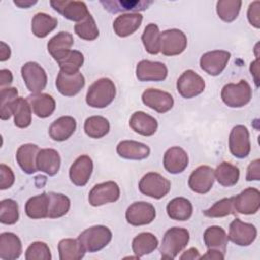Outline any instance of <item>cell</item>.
<instances>
[{
  "label": "cell",
  "mask_w": 260,
  "mask_h": 260,
  "mask_svg": "<svg viewBox=\"0 0 260 260\" xmlns=\"http://www.w3.org/2000/svg\"><path fill=\"white\" fill-rule=\"evenodd\" d=\"M116 86L114 82L107 77L95 80L88 88L86 93V104L91 108H106L115 99Z\"/></svg>",
  "instance_id": "cell-1"
},
{
  "label": "cell",
  "mask_w": 260,
  "mask_h": 260,
  "mask_svg": "<svg viewBox=\"0 0 260 260\" xmlns=\"http://www.w3.org/2000/svg\"><path fill=\"white\" fill-rule=\"evenodd\" d=\"M190 239L186 229L174 226L168 230L162 238L159 253L162 259H175L177 255L187 246Z\"/></svg>",
  "instance_id": "cell-2"
},
{
  "label": "cell",
  "mask_w": 260,
  "mask_h": 260,
  "mask_svg": "<svg viewBox=\"0 0 260 260\" xmlns=\"http://www.w3.org/2000/svg\"><path fill=\"white\" fill-rule=\"evenodd\" d=\"M77 239L85 252L93 253L104 249L111 242L112 232L106 225H93L80 233Z\"/></svg>",
  "instance_id": "cell-3"
},
{
  "label": "cell",
  "mask_w": 260,
  "mask_h": 260,
  "mask_svg": "<svg viewBox=\"0 0 260 260\" xmlns=\"http://www.w3.org/2000/svg\"><path fill=\"white\" fill-rule=\"evenodd\" d=\"M222 102L231 108H242L252 99L250 84L242 79L238 83H228L221 89Z\"/></svg>",
  "instance_id": "cell-4"
},
{
  "label": "cell",
  "mask_w": 260,
  "mask_h": 260,
  "mask_svg": "<svg viewBox=\"0 0 260 260\" xmlns=\"http://www.w3.org/2000/svg\"><path fill=\"white\" fill-rule=\"evenodd\" d=\"M139 191L151 198L160 199L171 190V182L155 172L145 174L139 181Z\"/></svg>",
  "instance_id": "cell-5"
},
{
  "label": "cell",
  "mask_w": 260,
  "mask_h": 260,
  "mask_svg": "<svg viewBox=\"0 0 260 260\" xmlns=\"http://www.w3.org/2000/svg\"><path fill=\"white\" fill-rule=\"evenodd\" d=\"M21 76L27 89L32 93H40L47 85V73L37 62H27L22 65Z\"/></svg>",
  "instance_id": "cell-6"
},
{
  "label": "cell",
  "mask_w": 260,
  "mask_h": 260,
  "mask_svg": "<svg viewBox=\"0 0 260 260\" xmlns=\"http://www.w3.org/2000/svg\"><path fill=\"white\" fill-rule=\"evenodd\" d=\"M187 48L186 35L177 28L160 32V52L165 56L180 55Z\"/></svg>",
  "instance_id": "cell-7"
},
{
  "label": "cell",
  "mask_w": 260,
  "mask_h": 260,
  "mask_svg": "<svg viewBox=\"0 0 260 260\" xmlns=\"http://www.w3.org/2000/svg\"><path fill=\"white\" fill-rule=\"evenodd\" d=\"M204 88V79L191 69L184 71L177 80V90L185 99L197 96L203 92Z\"/></svg>",
  "instance_id": "cell-8"
},
{
  "label": "cell",
  "mask_w": 260,
  "mask_h": 260,
  "mask_svg": "<svg viewBox=\"0 0 260 260\" xmlns=\"http://www.w3.org/2000/svg\"><path fill=\"white\" fill-rule=\"evenodd\" d=\"M229 147L231 153L237 158H245L251 150L249 130L244 125L235 126L229 136Z\"/></svg>",
  "instance_id": "cell-9"
},
{
  "label": "cell",
  "mask_w": 260,
  "mask_h": 260,
  "mask_svg": "<svg viewBox=\"0 0 260 260\" xmlns=\"http://www.w3.org/2000/svg\"><path fill=\"white\" fill-rule=\"evenodd\" d=\"M120 197V188L114 181L96 184L88 194V202L92 206H101L115 202Z\"/></svg>",
  "instance_id": "cell-10"
},
{
  "label": "cell",
  "mask_w": 260,
  "mask_h": 260,
  "mask_svg": "<svg viewBox=\"0 0 260 260\" xmlns=\"http://www.w3.org/2000/svg\"><path fill=\"white\" fill-rule=\"evenodd\" d=\"M156 212L152 204L145 201H137L132 203L126 210L125 217L131 225L149 224L155 218Z\"/></svg>",
  "instance_id": "cell-11"
},
{
  "label": "cell",
  "mask_w": 260,
  "mask_h": 260,
  "mask_svg": "<svg viewBox=\"0 0 260 260\" xmlns=\"http://www.w3.org/2000/svg\"><path fill=\"white\" fill-rule=\"evenodd\" d=\"M257 237V229L254 224L244 222L240 218H235L229 229V240L238 246L246 247L251 245Z\"/></svg>",
  "instance_id": "cell-12"
},
{
  "label": "cell",
  "mask_w": 260,
  "mask_h": 260,
  "mask_svg": "<svg viewBox=\"0 0 260 260\" xmlns=\"http://www.w3.org/2000/svg\"><path fill=\"white\" fill-rule=\"evenodd\" d=\"M231 53L224 50H214L204 53L200 58V67L206 73L212 76L219 75L228 62L230 61Z\"/></svg>",
  "instance_id": "cell-13"
},
{
  "label": "cell",
  "mask_w": 260,
  "mask_h": 260,
  "mask_svg": "<svg viewBox=\"0 0 260 260\" xmlns=\"http://www.w3.org/2000/svg\"><path fill=\"white\" fill-rule=\"evenodd\" d=\"M85 79L80 71L74 73L59 71L56 78V87L58 91L65 96L77 94L84 86Z\"/></svg>",
  "instance_id": "cell-14"
},
{
  "label": "cell",
  "mask_w": 260,
  "mask_h": 260,
  "mask_svg": "<svg viewBox=\"0 0 260 260\" xmlns=\"http://www.w3.org/2000/svg\"><path fill=\"white\" fill-rule=\"evenodd\" d=\"M214 179V170L212 168L209 166H200L191 173L188 185L193 192L205 194L212 188Z\"/></svg>",
  "instance_id": "cell-15"
},
{
  "label": "cell",
  "mask_w": 260,
  "mask_h": 260,
  "mask_svg": "<svg viewBox=\"0 0 260 260\" xmlns=\"http://www.w3.org/2000/svg\"><path fill=\"white\" fill-rule=\"evenodd\" d=\"M236 212L242 214H254L260 208V192L256 188H247L233 197Z\"/></svg>",
  "instance_id": "cell-16"
},
{
  "label": "cell",
  "mask_w": 260,
  "mask_h": 260,
  "mask_svg": "<svg viewBox=\"0 0 260 260\" xmlns=\"http://www.w3.org/2000/svg\"><path fill=\"white\" fill-rule=\"evenodd\" d=\"M50 4L65 18L72 21L80 22L90 14L86 4L82 1H51Z\"/></svg>",
  "instance_id": "cell-17"
},
{
  "label": "cell",
  "mask_w": 260,
  "mask_h": 260,
  "mask_svg": "<svg viewBox=\"0 0 260 260\" xmlns=\"http://www.w3.org/2000/svg\"><path fill=\"white\" fill-rule=\"evenodd\" d=\"M141 99L145 106L161 114L170 111L174 106V99L171 93L156 88L145 89Z\"/></svg>",
  "instance_id": "cell-18"
},
{
  "label": "cell",
  "mask_w": 260,
  "mask_h": 260,
  "mask_svg": "<svg viewBox=\"0 0 260 260\" xmlns=\"http://www.w3.org/2000/svg\"><path fill=\"white\" fill-rule=\"evenodd\" d=\"M168 75V68L161 62L142 60L137 63L136 77L139 81H162Z\"/></svg>",
  "instance_id": "cell-19"
},
{
  "label": "cell",
  "mask_w": 260,
  "mask_h": 260,
  "mask_svg": "<svg viewBox=\"0 0 260 260\" xmlns=\"http://www.w3.org/2000/svg\"><path fill=\"white\" fill-rule=\"evenodd\" d=\"M93 169L92 159L86 155L78 156L74 162L71 165L69 170L70 181L79 187H82L87 184Z\"/></svg>",
  "instance_id": "cell-20"
},
{
  "label": "cell",
  "mask_w": 260,
  "mask_h": 260,
  "mask_svg": "<svg viewBox=\"0 0 260 260\" xmlns=\"http://www.w3.org/2000/svg\"><path fill=\"white\" fill-rule=\"evenodd\" d=\"M142 15L138 12H128L119 15L113 23V28L118 37L126 38L133 35L141 25Z\"/></svg>",
  "instance_id": "cell-21"
},
{
  "label": "cell",
  "mask_w": 260,
  "mask_h": 260,
  "mask_svg": "<svg viewBox=\"0 0 260 260\" xmlns=\"http://www.w3.org/2000/svg\"><path fill=\"white\" fill-rule=\"evenodd\" d=\"M189 157L187 152L179 147L173 146L169 148L164 155V167L171 174H180L188 166Z\"/></svg>",
  "instance_id": "cell-22"
},
{
  "label": "cell",
  "mask_w": 260,
  "mask_h": 260,
  "mask_svg": "<svg viewBox=\"0 0 260 260\" xmlns=\"http://www.w3.org/2000/svg\"><path fill=\"white\" fill-rule=\"evenodd\" d=\"M40 151V148L37 144L26 143L18 147L16 151V160L21 168V170L30 175L38 171L37 168V155Z\"/></svg>",
  "instance_id": "cell-23"
},
{
  "label": "cell",
  "mask_w": 260,
  "mask_h": 260,
  "mask_svg": "<svg viewBox=\"0 0 260 260\" xmlns=\"http://www.w3.org/2000/svg\"><path fill=\"white\" fill-rule=\"evenodd\" d=\"M61 157L57 150L53 148L40 149L37 155V168L39 171L49 176H55L60 169Z\"/></svg>",
  "instance_id": "cell-24"
},
{
  "label": "cell",
  "mask_w": 260,
  "mask_h": 260,
  "mask_svg": "<svg viewBox=\"0 0 260 260\" xmlns=\"http://www.w3.org/2000/svg\"><path fill=\"white\" fill-rule=\"evenodd\" d=\"M129 125L133 131L143 136L153 135L158 127L157 121L152 116L142 111H137L132 114Z\"/></svg>",
  "instance_id": "cell-25"
},
{
  "label": "cell",
  "mask_w": 260,
  "mask_h": 260,
  "mask_svg": "<svg viewBox=\"0 0 260 260\" xmlns=\"http://www.w3.org/2000/svg\"><path fill=\"white\" fill-rule=\"evenodd\" d=\"M117 153L126 159L140 160L148 157L150 148L141 142L134 140H123L117 145Z\"/></svg>",
  "instance_id": "cell-26"
},
{
  "label": "cell",
  "mask_w": 260,
  "mask_h": 260,
  "mask_svg": "<svg viewBox=\"0 0 260 260\" xmlns=\"http://www.w3.org/2000/svg\"><path fill=\"white\" fill-rule=\"evenodd\" d=\"M21 252V241L15 234L6 232L0 235V258L2 260L17 259Z\"/></svg>",
  "instance_id": "cell-27"
},
{
  "label": "cell",
  "mask_w": 260,
  "mask_h": 260,
  "mask_svg": "<svg viewBox=\"0 0 260 260\" xmlns=\"http://www.w3.org/2000/svg\"><path fill=\"white\" fill-rule=\"evenodd\" d=\"M27 101L34 114L39 118L50 117L56 109L54 98L48 93H32L27 96Z\"/></svg>",
  "instance_id": "cell-28"
},
{
  "label": "cell",
  "mask_w": 260,
  "mask_h": 260,
  "mask_svg": "<svg viewBox=\"0 0 260 260\" xmlns=\"http://www.w3.org/2000/svg\"><path fill=\"white\" fill-rule=\"evenodd\" d=\"M72 46V35L67 31H60L48 42V52L56 61H59L71 51Z\"/></svg>",
  "instance_id": "cell-29"
},
{
  "label": "cell",
  "mask_w": 260,
  "mask_h": 260,
  "mask_svg": "<svg viewBox=\"0 0 260 260\" xmlns=\"http://www.w3.org/2000/svg\"><path fill=\"white\" fill-rule=\"evenodd\" d=\"M75 129V119L71 116H62L51 124L49 135L55 141H65L74 133Z\"/></svg>",
  "instance_id": "cell-30"
},
{
  "label": "cell",
  "mask_w": 260,
  "mask_h": 260,
  "mask_svg": "<svg viewBox=\"0 0 260 260\" xmlns=\"http://www.w3.org/2000/svg\"><path fill=\"white\" fill-rule=\"evenodd\" d=\"M25 213L29 218L42 219L48 217L49 195L42 193L30 197L25 203Z\"/></svg>",
  "instance_id": "cell-31"
},
{
  "label": "cell",
  "mask_w": 260,
  "mask_h": 260,
  "mask_svg": "<svg viewBox=\"0 0 260 260\" xmlns=\"http://www.w3.org/2000/svg\"><path fill=\"white\" fill-rule=\"evenodd\" d=\"M167 213L172 219L180 221L188 220L193 213V206L187 198L176 197L168 203Z\"/></svg>",
  "instance_id": "cell-32"
},
{
  "label": "cell",
  "mask_w": 260,
  "mask_h": 260,
  "mask_svg": "<svg viewBox=\"0 0 260 260\" xmlns=\"http://www.w3.org/2000/svg\"><path fill=\"white\" fill-rule=\"evenodd\" d=\"M203 240L207 249H214L225 253L229 238L221 226L212 225L207 228L203 234Z\"/></svg>",
  "instance_id": "cell-33"
},
{
  "label": "cell",
  "mask_w": 260,
  "mask_h": 260,
  "mask_svg": "<svg viewBox=\"0 0 260 260\" xmlns=\"http://www.w3.org/2000/svg\"><path fill=\"white\" fill-rule=\"evenodd\" d=\"M58 25L57 18L45 13L39 12L31 19V31L38 38H45L52 32Z\"/></svg>",
  "instance_id": "cell-34"
},
{
  "label": "cell",
  "mask_w": 260,
  "mask_h": 260,
  "mask_svg": "<svg viewBox=\"0 0 260 260\" xmlns=\"http://www.w3.org/2000/svg\"><path fill=\"white\" fill-rule=\"evenodd\" d=\"M11 112L14 124L18 128H26L31 123V107L27 100L18 96L12 104Z\"/></svg>",
  "instance_id": "cell-35"
},
{
  "label": "cell",
  "mask_w": 260,
  "mask_h": 260,
  "mask_svg": "<svg viewBox=\"0 0 260 260\" xmlns=\"http://www.w3.org/2000/svg\"><path fill=\"white\" fill-rule=\"evenodd\" d=\"M60 260H80L85 254L78 239H63L58 244Z\"/></svg>",
  "instance_id": "cell-36"
},
{
  "label": "cell",
  "mask_w": 260,
  "mask_h": 260,
  "mask_svg": "<svg viewBox=\"0 0 260 260\" xmlns=\"http://www.w3.org/2000/svg\"><path fill=\"white\" fill-rule=\"evenodd\" d=\"M158 245L157 238L151 233H140L132 241L133 253L138 257L148 255L153 252Z\"/></svg>",
  "instance_id": "cell-37"
},
{
  "label": "cell",
  "mask_w": 260,
  "mask_h": 260,
  "mask_svg": "<svg viewBox=\"0 0 260 260\" xmlns=\"http://www.w3.org/2000/svg\"><path fill=\"white\" fill-rule=\"evenodd\" d=\"M214 177L221 186L232 187L239 181L240 170L231 162L222 161L214 170Z\"/></svg>",
  "instance_id": "cell-38"
},
{
  "label": "cell",
  "mask_w": 260,
  "mask_h": 260,
  "mask_svg": "<svg viewBox=\"0 0 260 260\" xmlns=\"http://www.w3.org/2000/svg\"><path fill=\"white\" fill-rule=\"evenodd\" d=\"M101 4L104 5L105 9L112 13H117L121 11H134L145 10L149 5L152 4V1H123V0H111V1H101Z\"/></svg>",
  "instance_id": "cell-39"
},
{
  "label": "cell",
  "mask_w": 260,
  "mask_h": 260,
  "mask_svg": "<svg viewBox=\"0 0 260 260\" xmlns=\"http://www.w3.org/2000/svg\"><path fill=\"white\" fill-rule=\"evenodd\" d=\"M49 218H59L65 215L70 208V199L64 194L49 192Z\"/></svg>",
  "instance_id": "cell-40"
},
{
  "label": "cell",
  "mask_w": 260,
  "mask_h": 260,
  "mask_svg": "<svg viewBox=\"0 0 260 260\" xmlns=\"http://www.w3.org/2000/svg\"><path fill=\"white\" fill-rule=\"evenodd\" d=\"M141 41L145 51L151 55H156L160 52V32L155 23H149L145 26L141 36Z\"/></svg>",
  "instance_id": "cell-41"
},
{
  "label": "cell",
  "mask_w": 260,
  "mask_h": 260,
  "mask_svg": "<svg viewBox=\"0 0 260 260\" xmlns=\"http://www.w3.org/2000/svg\"><path fill=\"white\" fill-rule=\"evenodd\" d=\"M84 132L91 138H102L110 131L109 121L102 116L88 117L84 122Z\"/></svg>",
  "instance_id": "cell-42"
},
{
  "label": "cell",
  "mask_w": 260,
  "mask_h": 260,
  "mask_svg": "<svg viewBox=\"0 0 260 260\" xmlns=\"http://www.w3.org/2000/svg\"><path fill=\"white\" fill-rule=\"evenodd\" d=\"M241 6L240 0H219L216 2V13L221 20L232 22L238 17Z\"/></svg>",
  "instance_id": "cell-43"
},
{
  "label": "cell",
  "mask_w": 260,
  "mask_h": 260,
  "mask_svg": "<svg viewBox=\"0 0 260 260\" xmlns=\"http://www.w3.org/2000/svg\"><path fill=\"white\" fill-rule=\"evenodd\" d=\"M74 31L80 39L85 41H93L100 35L95 20L93 19L91 14H89L82 21L77 22L74 25Z\"/></svg>",
  "instance_id": "cell-44"
},
{
  "label": "cell",
  "mask_w": 260,
  "mask_h": 260,
  "mask_svg": "<svg viewBox=\"0 0 260 260\" xmlns=\"http://www.w3.org/2000/svg\"><path fill=\"white\" fill-rule=\"evenodd\" d=\"M18 98V91L15 87H4L0 91V118L8 120L12 116L11 107L13 102Z\"/></svg>",
  "instance_id": "cell-45"
},
{
  "label": "cell",
  "mask_w": 260,
  "mask_h": 260,
  "mask_svg": "<svg viewBox=\"0 0 260 260\" xmlns=\"http://www.w3.org/2000/svg\"><path fill=\"white\" fill-rule=\"evenodd\" d=\"M84 57L81 52L71 50L65 57L57 61L60 70L68 73H74L79 71V68L83 65Z\"/></svg>",
  "instance_id": "cell-46"
},
{
  "label": "cell",
  "mask_w": 260,
  "mask_h": 260,
  "mask_svg": "<svg viewBox=\"0 0 260 260\" xmlns=\"http://www.w3.org/2000/svg\"><path fill=\"white\" fill-rule=\"evenodd\" d=\"M236 212L234 208V198H222L215 202L210 208L203 211V214L207 217H223Z\"/></svg>",
  "instance_id": "cell-47"
},
{
  "label": "cell",
  "mask_w": 260,
  "mask_h": 260,
  "mask_svg": "<svg viewBox=\"0 0 260 260\" xmlns=\"http://www.w3.org/2000/svg\"><path fill=\"white\" fill-rule=\"evenodd\" d=\"M19 217L18 204L12 199H3L0 203V221L3 224H14Z\"/></svg>",
  "instance_id": "cell-48"
},
{
  "label": "cell",
  "mask_w": 260,
  "mask_h": 260,
  "mask_svg": "<svg viewBox=\"0 0 260 260\" xmlns=\"http://www.w3.org/2000/svg\"><path fill=\"white\" fill-rule=\"evenodd\" d=\"M52 255L49 246L44 242L31 243L25 251L26 260H51Z\"/></svg>",
  "instance_id": "cell-49"
},
{
  "label": "cell",
  "mask_w": 260,
  "mask_h": 260,
  "mask_svg": "<svg viewBox=\"0 0 260 260\" xmlns=\"http://www.w3.org/2000/svg\"><path fill=\"white\" fill-rule=\"evenodd\" d=\"M14 174L11 168L1 164L0 165V189L5 190L10 188L14 183Z\"/></svg>",
  "instance_id": "cell-50"
},
{
  "label": "cell",
  "mask_w": 260,
  "mask_h": 260,
  "mask_svg": "<svg viewBox=\"0 0 260 260\" xmlns=\"http://www.w3.org/2000/svg\"><path fill=\"white\" fill-rule=\"evenodd\" d=\"M248 20L251 25L255 26L256 28L260 27V2L253 1L250 3L247 12Z\"/></svg>",
  "instance_id": "cell-51"
},
{
  "label": "cell",
  "mask_w": 260,
  "mask_h": 260,
  "mask_svg": "<svg viewBox=\"0 0 260 260\" xmlns=\"http://www.w3.org/2000/svg\"><path fill=\"white\" fill-rule=\"evenodd\" d=\"M247 181H258L260 180V159H255L250 162L247 168L246 174Z\"/></svg>",
  "instance_id": "cell-52"
},
{
  "label": "cell",
  "mask_w": 260,
  "mask_h": 260,
  "mask_svg": "<svg viewBox=\"0 0 260 260\" xmlns=\"http://www.w3.org/2000/svg\"><path fill=\"white\" fill-rule=\"evenodd\" d=\"M13 76L10 70L8 69H1L0 70V86L4 88V86H8L12 83Z\"/></svg>",
  "instance_id": "cell-53"
},
{
  "label": "cell",
  "mask_w": 260,
  "mask_h": 260,
  "mask_svg": "<svg viewBox=\"0 0 260 260\" xmlns=\"http://www.w3.org/2000/svg\"><path fill=\"white\" fill-rule=\"evenodd\" d=\"M200 259H211V260H223L224 259V253L214 250V249H208L207 252L200 256Z\"/></svg>",
  "instance_id": "cell-54"
},
{
  "label": "cell",
  "mask_w": 260,
  "mask_h": 260,
  "mask_svg": "<svg viewBox=\"0 0 260 260\" xmlns=\"http://www.w3.org/2000/svg\"><path fill=\"white\" fill-rule=\"evenodd\" d=\"M181 260H194V259H200V255L199 252L196 248H190L187 251H185L181 256H180Z\"/></svg>",
  "instance_id": "cell-55"
},
{
  "label": "cell",
  "mask_w": 260,
  "mask_h": 260,
  "mask_svg": "<svg viewBox=\"0 0 260 260\" xmlns=\"http://www.w3.org/2000/svg\"><path fill=\"white\" fill-rule=\"evenodd\" d=\"M0 45H1V48H0V61L4 62V61H6V60H8L10 58L11 51H10L9 46L7 44H5L4 42H1Z\"/></svg>",
  "instance_id": "cell-56"
},
{
  "label": "cell",
  "mask_w": 260,
  "mask_h": 260,
  "mask_svg": "<svg viewBox=\"0 0 260 260\" xmlns=\"http://www.w3.org/2000/svg\"><path fill=\"white\" fill-rule=\"evenodd\" d=\"M258 58L251 63V66H250V71H251V74L254 75V79H255V83H256V86L259 85V82H258Z\"/></svg>",
  "instance_id": "cell-57"
},
{
  "label": "cell",
  "mask_w": 260,
  "mask_h": 260,
  "mask_svg": "<svg viewBox=\"0 0 260 260\" xmlns=\"http://www.w3.org/2000/svg\"><path fill=\"white\" fill-rule=\"evenodd\" d=\"M15 5H17L20 8H28L30 6H32L34 4L37 3V1H31V0H14L13 1Z\"/></svg>",
  "instance_id": "cell-58"
}]
</instances>
